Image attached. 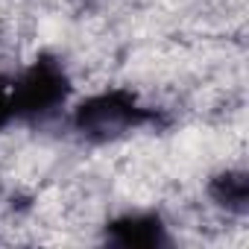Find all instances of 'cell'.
Segmentation results:
<instances>
[{"label": "cell", "mask_w": 249, "mask_h": 249, "mask_svg": "<svg viewBox=\"0 0 249 249\" xmlns=\"http://www.w3.org/2000/svg\"><path fill=\"white\" fill-rule=\"evenodd\" d=\"M103 243L117 249H164L173 246V234L161 211L129 208L103 223Z\"/></svg>", "instance_id": "3"}, {"label": "cell", "mask_w": 249, "mask_h": 249, "mask_svg": "<svg viewBox=\"0 0 249 249\" xmlns=\"http://www.w3.org/2000/svg\"><path fill=\"white\" fill-rule=\"evenodd\" d=\"M205 194L214 208L231 214V217H246L249 214V173L243 167H223L208 176Z\"/></svg>", "instance_id": "4"}, {"label": "cell", "mask_w": 249, "mask_h": 249, "mask_svg": "<svg viewBox=\"0 0 249 249\" xmlns=\"http://www.w3.org/2000/svg\"><path fill=\"white\" fill-rule=\"evenodd\" d=\"M15 123L12 114V94H9V76L0 73V135H3L9 126Z\"/></svg>", "instance_id": "5"}, {"label": "cell", "mask_w": 249, "mask_h": 249, "mask_svg": "<svg viewBox=\"0 0 249 249\" xmlns=\"http://www.w3.org/2000/svg\"><path fill=\"white\" fill-rule=\"evenodd\" d=\"M12 114L15 123L41 126L56 120L71 108L73 100V76L62 56L41 50L36 53L15 76H9Z\"/></svg>", "instance_id": "2"}, {"label": "cell", "mask_w": 249, "mask_h": 249, "mask_svg": "<svg viewBox=\"0 0 249 249\" xmlns=\"http://www.w3.org/2000/svg\"><path fill=\"white\" fill-rule=\"evenodd\" d=\"M68 111H71L68 114L71 132L91 147L120 144L132 135L161 132L170 126V114L164 108L147 103L138 91L126 85L94 91L79 103H73Z\"/></svg>", "instance_id": "1"}]
</instances>
